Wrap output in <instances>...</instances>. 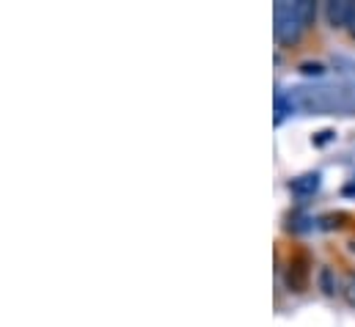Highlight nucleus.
Listing matches in <instances>:
<instances>
[{"instance_id": "1", "label": "nucleus", "mask_w": 355, "mask_h": 327, "mask_svg": "<svg viewBox=\"0 0 355 327\" xmlns=\"http://www.w3.org/2000/svg\"><path fill=\"white\" fill-rule=\"evenodd\" d=\"M272 19H275V25H272L275 42H278V44H284V47L295 44V42L300 39V33L306 30V28H303V22H300V17H297V11H295V3H284V0H281V3H275Z\"/></svg>"}, {"instance_id": "9", "label": "nucleus", "mask_w": 355, "mask_h": 327, "mask_svg": "<svg viewBox=\"0 0 355 327\" xmlns=\"http://www.w3.org/2000/svg\"><path fill=\"white\" fill-rule=\"evenodd\" d=\"M345 300L355 308V272L347 275V283H345Z\"/></svg>"}, {"instance_id": "4", "label": "nucleus", "mask_w": 355, "mask_h": 327, "mask_svg": "<svg viewBox=\"0 0 355 327\" xmlns=\"http://www.w3.org/2000/svg\"><path fill=\"white\" fill-rule=\"evenodd\" d=\"M286 283H289L292 292H303V289H306V283H309V264H306V258H295V261L289 264Z\"/></svg>"}, {"instance_id": "10", "label": "nucleus", "mask_w": 355, "mask_h": 327, "mask_svg": "<svg viewBox=\"0 0 355 327\" xmlns=\"http://www.w3.org/2000/svg\"><path fill=\"white\" fill-rule=\"evenodd\" d=\"M347 30H350V36L355 39V14H353V19H350V25H347Z\"/></svg>"}, {"instance_id": "11", "label": "nucleus", "mask_w": 355, "mask_h": 327, "mask_svg": "<svg viewBox=\"0 0 355 327\" xmlns=\"http://www.w3.org/2000/svg\"><path fill=\"white\" fill-rule=\"evenodd\" d=\"M350 193H355V184H347V187H345V195H350Z\"/></svg>"}, {"instance_id": "3", "label": "nucleus", "mask_w": 355, "mask_h": 327, "mask_svg": "<svg viewBox=\"0 0 355 327\" xmlns=\"http://www.w3.org/2000/svg\"><path fill=\"white\" fill-rule=\"evenodd\" d=\"M320 184H322V176H320L317 170H311V173H303V176L292 179V182H289V190H292L295 195H314V193L320 190Z\"/></svg>"}, {"instance_id": "6", "label": "nucleus", "mask_w": 355, "mask_h": 327, "mask_svg": "<svg viewBox=\"0 0 355 327\" xmlns=\"http://www.w3.org/2000/svg\"><path fill=\"white\" fill-rule=\"evenodd\" d=\"M320 286H322V292H325L328 297H334V294L339 292V281H336V275H334L331 267H322V269H320Z\"/></svg>"}, {"instance_id": "8", "label": "nucleus", "mask_w": 355, "mask_h": 327, "mask_svg": "<svg viewBox=\"0 0 355 327\" xmlns=\"http://www.w3.org/2000/svg\"><path fill=\"white\" fill-rule=\"evenodd\" d=\"M300 72H303V75H325V67L317 64V61H314V64H311V61H303V64H300Z\"/></svg>"}, {"instance_id": "2", "label": "nucleus", "mask_w": 355, "mask_h": 327, "mask_svg": "<svg viewBox=\"0 0 355 327\" xmlns=\"http://www.w3.org/2000/svg\"><path fill=\"white\" fill-rule=\"evenodd\" d=\"M355 14V3L353 0H331L325 6V17H328V25L334 28H347L350 19Z\"/></svg>"}, {"instance_id": "7", "label": "nucleus", "mask_w": 355, "mask_h": 327, "mask_svg": "<svg viewBox=\"0 0 355 327\" xmlns=\"http://www.w3.org/2000/svg\"><path fill=\"white\" fill-rule=\"evenodd\" d=\"M289 113H292V99L284 96L281 91H275V124H281Z\"/></svg>"}, {"instance_id": "5", "label": "nucleus", "mask_w": 355, "mask_h": 327, "mask_svg": "<svg viewBox=\"0 0 355 327\" xmlns=\"http://www.w3.org/2000/svg\"><path fill=\"white\" fill-rule=\"evenodd\" d=\"M295 11H297V17H300L303 28L314 25V17H317V6H314L311 0H297V3H295Z\"/></svg>"}]
</instances>
